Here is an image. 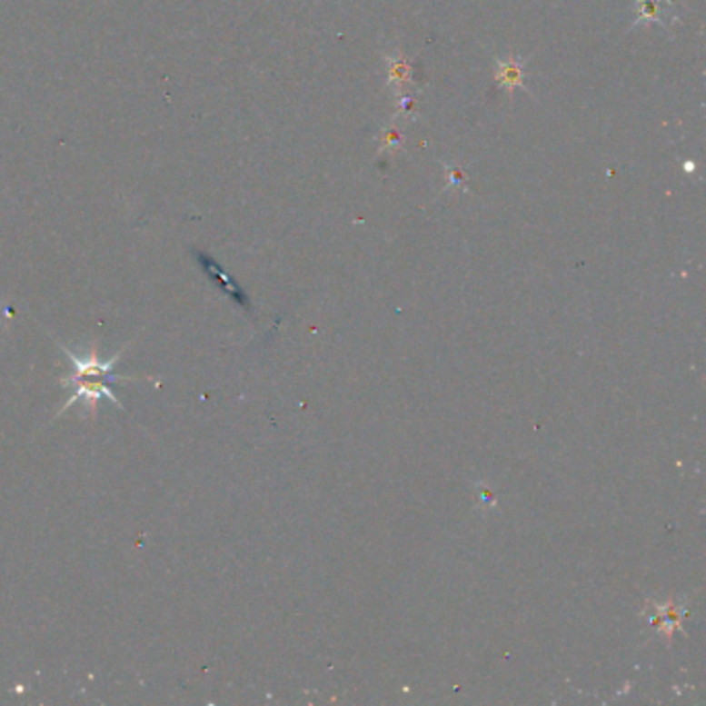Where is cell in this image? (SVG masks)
Returning a JSON list of instances; mask_svg holds the SVG:
<instances>
[{
  "instance_id": "4",
  "label": "cell",
  "mask_w": 706,
  "mask_h": 706,
  "mask_svg": "<svg viewBox=\"0 0 706 706\" xmlns=\"http://www.w3.org/2000/svg\"><path fill=\"white\" fill-rule=\"evenodd\" d=\"M636 19L631 27L657 24L667 32V24L673 21V0H634Z\"/></svg>"
},
{
  "instance_id": "9",
  "label": "cell",
  "mask_w": 706,
  "mask_h": 706,
  "mask_svg": "<svg viewBox=\"0 0 706 706\" xmlns=\"http://www.w3.org/2000/svg\"><path fill=\"white\" fill-rule=\"evenodd\" d=\"M683 168H686V173H694V162H683Z\"/></svg>"
},
{
  "instance_id": "7",
  "label": "cell",
  "mask_w": 706,
  "mask_h": 706,
  "mask_svg": "<svg viewBox=\"0 0 706 706\" xmlns=\"http://www.w3.org/2000/svg\"><path fill=\"white\" fill-rule=\"evenodd\" d=\"M393 98H396L398 114H404L408 118H413V121H419L421 110H419V102H416L414 95H411L408 92H398V94H393Z\"/></svg>"
},
{
  "instance_id": "3",
  "label": "cell",
  "mask_w": 706,
  "mask_h": 706,
  "mask_svg": "<svg viewBox=\"0 0 706 706\" xmlns=\"http://www.w3.org/2000/svg\"><path fill=\"white\" fill-rule=\"evenodd\" d=\"M495 84L502 87L510 95L516 89H526V61L522 56L508 55L502 58H495Z\"/></svg>"
},
{
  "instance_id": "8",
  "label": "cell",
  "mask_w": 706,
  "mask_h": 706,
  "mask_svg": "<svg viewBox=\"0 0 706 706\" xmlns=\"http://www.w3.org/2000/svg\"><path fill=\"white\" fill-rule=\"evenodd\" d=\"M445 174H448V187L445 189H466V173L464 168L454 164H443Z\"/></svg>"
},
{
  "instance_id": "1",
  "label": "cell",
  "mask_w": 706,
  "mask_h": 706,
  "mask_svg": "<svg viewBox=\"0 0 706 706\" xmlns=\"http://www.w3.org/2000/svg\"><path fill=\"white\" fill-rule=\"evenodd\" d=\"M58 346H61V351L65 353V356L69 359V363L73 365V375L61 379L63 388H66V385L73 383V382H87V379L89 382H133V379H139V377L114 375V367L118 365V363H121L126 346L121 348V351H118L114 356H110L108 361H104L102 356L98 354V348H95V344L92 346V351L85 353V354L73 353L71 348H66L63 344V342H58Z\"/></svg>"
},
{
  "instance_id": "6",
  "label": "cell",
  "mask_w": 706,
  "mask_h": 706,
  "mask_svg": "<svg viewBox=\"0 0 706 706\" xmlns=\"http://www.w3.org/2000/svg\"><path fill=\"white\" fill-rule=\"evenodd\" d=\"M403 145V131L396 124H388L379 131L377 135V150L379 152H396Z\"/></svg>"
},
{
  "instance_id": "2",
  "label": "cell",
  "mask_w": 706,
  "mask_h": 706,
  "mask_svg": "<svg viewBox=\"0 0 706 706\" xmlns=\"http://www.w3.org/2000/svg\"><path fill=\"white\" fill-rule=\"evenodd\" d=\"M66 388H73V396L66 400L61 411L56 413V416H61L65 411H69V408L73 404H77L79 400H84L85 406H87V411H89V414H92V416L95 414V404H98V400H102V398H108L110 403L116 404L118 408H123L121 398H118L116 393L113 392V388H110L108 382H89V379H87V382H73V383L66 385ZM56 416H55V419H56Z\"/></svg>"
},
{
  "instance_id": "5",
  "label": "cell",
  "mask_w": 706,
  "mask_h": 706,
  "mask_svg": "<svg viewBox=\"0 0 706 706\" xmlns=\"http://www.w3.org/2000/svg\"><path fill=\"white\" fill-rule=\"evenodd\" d=\"M385 65H388V85L393 94L403 92L404 87L413 85L414 66L400 50L385 52Z\"/></svg>"
}]
</instances>
